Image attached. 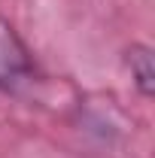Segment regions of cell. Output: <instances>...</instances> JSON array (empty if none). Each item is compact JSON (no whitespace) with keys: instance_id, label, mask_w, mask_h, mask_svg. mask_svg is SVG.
Wrapping results in <instances>:
<instances>
[{"instance_id":"obj_2","label":"cell","mask_w":155,"mask_h":158,"mask_svg":"<svg viewBox=\"0 0 155 158\" xmlns=\"http://www.w3.org/2000/svg\"><path fill=\"white\" fill-rule=\"evenodd\" d=\"M122 61H125V67L131 73V85H134L143 98H152L155 94V55H152V46L131 43L125 49Z\"/></svg>"},{"instance_id":"obj_1","label":"cell","mask_w":155,"mask_h":158,"mask_svg":"<svg viewBox=\"0 0 155 158\" xmlns=\"http://www.w3.org/2000/svg\"><path fill=\"white\" fill-rule=\"evenodd\" d=\"M43 70L31 52V46L21 40L15 24L0 15V91L9 98H27L43 85Z\"/></svg>"}]
</instances>
